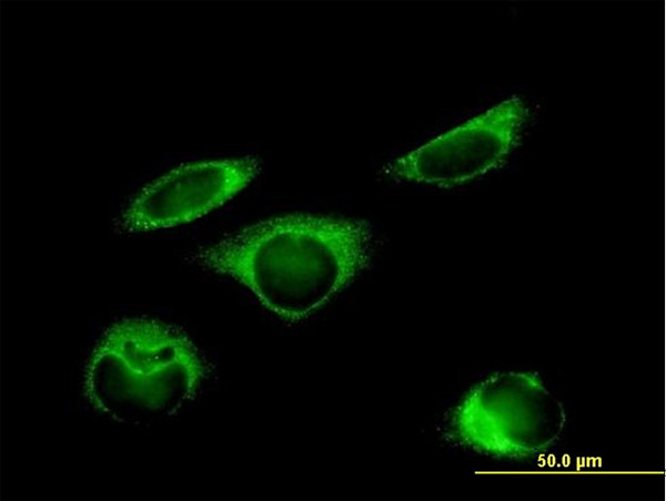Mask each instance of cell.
Returning a JSON list of instances; mask_svg holds the SVG:
<instances>
[{
	"mask_svg": "<svg viewBox=\"0 0 666 501\" xmlns=\"http://www.w3.org/2000/svg\"><path fill=\"white\" fill-rule=\"evenodd\" d=\"M375 246L374 231L366 221L290 214L225 235L194 252L189 260L231 276L265 308L295 323L365 269Z\"/></svg>",
	"mask_w": 666,
	"mask_h": 501,
	"instance_id": "6da1fadb",
	"label": "cell"
},
{
	"mask_svg": "<svg viewBox=\"0 0 666 501\" xmlns=\"http://www.w3.org/2000/svg\"><path fill=\"white\" fill-rule=\"evenodd\" d=\"M260 170L252 155L181 165L143 187L114 226L141 233L192 222L236 195Z\"/></svg>",
	"mask_w": 666,
	"mask_h": 501,
	"instance_id": "277c9868",
	"label": "cell"
},
{
	"mask_svg": "<svg viewBox=\"0 0 666 501\" xmlns=\"http://www.w3.org/2000/svg\"><path fill=\"white\" fill-rule=\"evenodd\" d=\"M527 112L521 99L505 100L393 161L384 172L444 187L471 181L505 160Z\"/></svg>",
	"mask_w": 666,
	"mask_h": 501,
	"instance_id": "3957f363",
	"label": "cell"
},
{
	"mask_svg": "<svg viewBox=\"0 0 666 501\" xmlns=\"http://www.w3.org/2000/svg\"><path fill=\"white\" fill-rule=\"evenodd\" d=\"M208 365L178 327L148 317L107 329L84 371V393L109 418L141 425L172 417L198 396Z\"/></svg>",
	"mask_w": 666,
	"mask_h": 501,
	"instance_id": "7a4b0ae2",
	"label": "cell"
}]
</instances>
